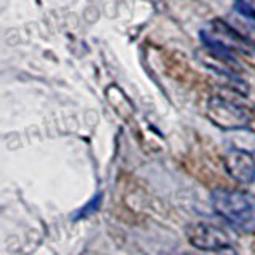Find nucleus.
<instances>
[{"label":"nucleus","mask_w":255,"mask_h":255,"mask_svg":"<svg viewBox=\"0 0 255 255\" xmlns=\"http://www.w3.org/2000/svg\"><path fill=\"white\" fill-rule=\"evenodd\" d=\"M188 243L199 251L207 252H225L231 251V241L222 228L211 223L198 222L190 223L185 228Z\"/></svg>","instance_id":"3"},{"label":"nucleus","mask_w":255,"mask_h":255,"mask_svg":"<svg viewBox=\"0 0 255 255\" xmlns=\"http://www.w3.org/2000/svg\"><path fill=\"white\" fill-rule=\"evenodd\" d=\"M217 215L238 230L255 231V201L246 193L235 190H215L211 196Z\"/></svg>","instance_id":"1"},{"label":"nucleus","mask_w":255,"mask_h":255,"mask_svg":"<svg viewBox=\"0 0 255 255\" xmlns=\"http://www.w3.org/2000/svg\"><path fill=\"white\" fill-rule=\"evenodd\" d=\"M227 172L239 183L255 182V158L243 148H230L225 155Z\"/></svg>","instance_id":"5"},{"label":"nucleus","mask_w":255,"mask_h":255,"mask_svg":"<svg viewBox=\"0 0 255 255\" xmlns=\"http://www.w3.org/2000/svg\"><path fill=\"white\" fill-rule=\"evenodd\" d=\"M236 10L255 21V0H236Z\"/></svg>","instance_id":"7"},{"label":"nucleus","mask_w":255,"mask_h":255,"mask_svg":"<svg viewBox=\"0 0 255 255\" xmlns=\"http://www.w3.org/2000/svg\"><path fill=\"white\" fill-rule=\"evenodd\" d=\"M101 204H102V193H96V196L91 199V201L86 203L82 209L74 215V220H82V219H86V217H90V215L96 214L99 211Z\"/></svg>","instance_id":"6"},{"label":"nucleus","mask_w":255,"mask_h":255,"mask_svg":"<svg viewBox=\"0 0 255 255\" xmlns=\"http://www.w3.org/2000/svg\"><path fill=\"white\" fill-rule=\"evenodd\" d=\"M207 117L222 129H241L251 122V115L243 106L215 96L207 104Z\"/></svg>","instance_id":"4"},{"label":"nucleus","mask_w":255,"mask_h":255,"mask_svg":"<svg viewBox=\"0 0 255 255\" xmlns=\"http://www.w3.org/2000/svg\"><path fill=\"white\" fill-rule=\"evenodd\" d=\"M203 43L217 56V58L236 62L235 53L254 56L255 54V45L249 38L239 34L236 29H233L225 21H214L209 29L201 32Z\"/></svg>","instance_id":"2"}]
</instances>
